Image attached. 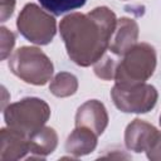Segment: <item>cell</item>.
I'll list each match as a JSON object with an SVG mask.
<instances>
[{
	"mask_svg": "<svg viewBox=\"0 0 161 161\" xmlns=\"http://www.w3.org/2000/svg\"><path fill=\"white\" fill-rule=\"evenodd\" d=\"M114 29L116 16L107 8H97L87 15L72 14L60 23V34L68 55L83 67L101 58Z\"/></svg>",
	"mask_w": 161,
	"mask_h": 161,
	"instance_id": "6da1fadb",
	"label": "cell"
},
{
	"mask_svg": "<svg viewBox=\"0 0 161 161\" xmlns=\"http://www.w3.org/2000/svg\"><path fill=\"white\" fill-rule=\"evenodd\" d=\"M156 55L147 44L132 47L116 69V82L121 87H132L145 82L155 69Z\"/></svg>",
	"mask_w": 161,
	"mask_h": 161,
	"instance_id": "7a4b0ae2",
	"label": "cell"
},
{
	"mask_svg": "<svg viewBox=\"0 0 161 161\" xmlns=\"http://www.w3.org/2000/svg\"><path fill=\"white\" fill-rule=\"evenodd\" d=\"M50 109L45 102L38 98H25L9 106L5 112L8 126L25 136L33 135L45 123Z\"/></svg>",
	"mask_w": 161,
	"mask_h": 161,
	"instance_id": "3957f363",
	"label": "cell"
},
{
	"mask_svg": "<svg viewBox=\"0 0 161 161\" xmlns=\"http://www.w3.org/2000/svg\"><path fill=\"white\" fill-rule=\"evenodd\" d=\"M9 68L26 83L43 86L53 73V65L48 57L36 48L23 47L9 60Z\"/></svg>",
	"mask_w": 161,
	"mask_h": 161,
	"instance_id": "277c9868",
	"label": "cell"
},
{
	"mask_svg": "<svg viewBox=\"0 0 161 161\" xmlns=\"http://www.w3.org/2000/svg\"><path fill=\"white\" fill-rule=\"evenodd\" d=\"M16 25L26 39L36 44H48L55 35L54 18L42 11L34 4H28L23 9Z\"/></svg>",
	"mask_w": 161,
	"mask_h": 161,
	"instance_id": "5b68a950",
	"label": "cell"
},
{
	"mask_svg": "<svg viewBox=\"0 0 161 161\" xmlns=\"http://www.w3.org/2000/svg\"><path fill=\"white\" fill-rule=\"evenodd\" d=\"M114 104L123 112H147L156 104L157 92L152 86L137 84L132 87L117 86L112 91Z\"/></svg>",
	"mask_w": 161,
	"mask_h": 161,
	"instance_id": "8992f818",
	"label": "cell"
},
{
	"mask_svg": "<svg viewBox=\"0 0 161 161\" xmlns=\"http://www.w3.org/2000/svg\"><path fill=\"white\" fill-rule=\"evenodd\" d=\"M158 132L155 127L135 119L126 131V145L128 148L135 150L136 152H141L143 150H150L155 141L158 137Z\"/></svg>",
	"mask_w": 161,
	"mask_h": 161,
	"instance_id": "52a82bcc",
	"label": "cell"
},
{
	"mask_svg": "<svg viewBox=\"0 0 161 161\" xmlns=\"http://www.w3.org/2000/svg\"><path fill=\"white\" fill-rule=\"evenodd\" d=\"M137 38V25L133 20L121 19L118 21V28L113 31V38H111L112 43L109 45L111 50L118 55H125L136 42Z\"/></svg>",
	"mask_w": 161,
	"mask_h": 161,
	"instance_id": "ba28073f",
	"label": "cell"
},
{
	"mask_svg": "<svg viewBox=\"0 0 161 161\" xmlns=\"http://www.w3.org/2000/svg\"><path fill=\"white\" fill-rule=\"evenodd\" d=\"M91 119H93L97 135H101L103 130L106 128L107 121H108L106 109L102 103L97 101H88L82 107H79L77 117H75V126L86 127L89 125Z\"/></svg>",
	"mask_w": 161,
	"mask_h": 161,
	"instance_id": "9c48e42d",
	"label": "cell"
},
{
	"mask_svg": "<svg viewBox=\"0 0 161 161\" xmlns=\"http://www.w3.org/2000/svg\"><path fill=\"white\" fill-rule=\"evenodd\" d=\"M96 143H97V138L93 131L79 126L68 137L65 148L68 152H73L77 155H84L92 151L96 147Z\"/></svg>",
	"mask_w": 161,
	"mask_h": 161,
	"instance_id": "30bf717a",
	"label": "cell"
},
{
	"mask_svg": "<svg viewBox=\"0 0 161 161\" xmlns=\"http://www.w3.org/2000/svg\"><path fill=\"white\" fill-rule=\"evenodd\" d=\"M57 145V135L52 128H40L29 136V151L49 153Z\"/></svg>",
	"mask_w": 161,
	"mask_h": 161,
	"instance_id": "8fae6325",
	"label": "cell"
},
{
	"mask_svg": "<svg viewBox=\"0 0 161 161\" xmlns=\"http://www.w3.org/2000/svg\"><path fill=\"white\" fill-rule=\"evenodd\" d=\"M40 5L53 15H62L84 6L87 0H38Z\"/></svg>",
	"mask_w": 161,
	"mask_h": 161,
	"instance_id": "7c38bea8",
	"label": "cell"
},
{
	"mask_svg": "<svg viewBox=\"0 0 161 161\" xmlns=\"http://www.w3.org/2000/svg\"><path fill=\"white\" fill-rule=\"evenodd\" d=\"M75 89H77V79L74 75L68 74V73L58 74L54 82L50 84V91L58 97L73 94Z\"/></svg>",
	"mask_w": 161,
	"mask_h": 161,
	"instance_id": "4fadbf2b",
	"label": "cell"
},
{
	"mask_svg": "<svg viewBox=\"0 0 161 161\" xmlns=\"http://www.w3.org/2000/svg\"><path fill=\"white\" fill-rule=\"evenodd\" d=\"M1 58L5 59L8 53L11 50L13 45H14V40H15V36L11 31H9L6 28H1Z\"/></svg>",
	"mask_w": 161,
	"mask_h": 161,
	"instance_id": "5bb4252c",
	"label": "cell"
},
{
	"mask_svg": "<svg viewBox=\"0 0 161 161\" xmlns=\"http://www.w3.org/2000/svg\"><path fill=\"white\" fill-rule=\"evenodd\" d=\"M160 125H161V117H160Z\"/></svg>",
	"mask_w": 161,
	"mask_h": 161,
	"instance_id": "9a60e30c",
	"label": "cell"
}]
</instances>
